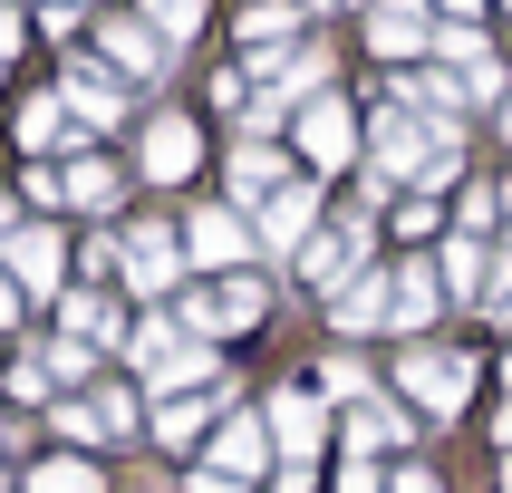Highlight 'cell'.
<instances>
[{"label":"cell","instance_id":"19","mask_svg":"<svg viewBox=\"0 0 512 493\" xmlns=\"http://www.w3.org/2000/svg\"><path fill=\"white\" fill-rule=\"evenodd\" d=\"M300 377H310V387H319L329 406H339V416H348V406H368V397H387V368H368V358H358L348 339H329V348H319V358H310Z\"/></svg>","mask_w":512,"mask_h":493},{"label":"cell","instance_id":"3","mask_svg":"<svg viewBox=\"0 0 512 493\" xmlns=\"http://www.w3.org/2000/svg\"><path fill=\"white\" fill-rule=\"evenodd\" d=\"M165 310L184 319L203 348L252 339V329H271V319H281V271H271V261H252V271H223V281H184Z\"/></svg>","mask_w":512,"mask_h":493},{"label":"cell","instance_id":"34","mask_svg":"<svg viewBox=\"0 0 512 493\" xmlns=\"http://www.w3.org/2000/svg\"><path fill=\"white\" fill-rule=\"evenodd\" d=\"M493 387H503V406H512V339H503V358H493Z\"/></svg>","mask_w":512,"mask_h":493},{"label":"cell","instance_id":"21","mask_svg":"<svg viewBox=\"0 0 512 493\" xmlns=\"http://www.w3.org/2000/svg\"><path fill=\"white\" fill-rule=\"evenodd\" d=\"M455 232V203L445 194H397L387 203V252H435Z\"/></svg>","mask_w":512,"mask_h":493},{"label":"cell","instance_id":"27","mask_svg":"<svg viewBox=\"0 0 512 493\" xmlns=\"http://www.w3.org/2000/svg\"><path fill=\"white\" fill-rule=\"evenodd\" d=\"M329 493H387V455H329Z\"/></svg>","mask_w":512,"mask_h":493},{"label":"cell","instance_id":"38","mask_svg":"<svg viewBox=\"0 0 512 493\" xmlns=\"http://www.w3.org/2000/svg\"><path fill=\"white\" fill-rule=\"evenodd\" d=\"M68 10H107V0H68Z\"/></svg>","mask_w":512,"mask_h":493},{"label":"cell","instance_id":"17","mask_svg":"<svg viewBox=\"0 0 512 493\" xmlns=\"http://www.w3.org/2000/svg\"><path fill=\"white\" fill-rule=\"evenodd\" d=\"M0 261H10V281H20L29 300H58V290H68V232L58 223H20L0 242Z\"/></svg>","mask_w":512,"mask_h":493},{"label":"cell","instance_id":"13","mask_svg":"<svg viewBox=\"0 0 512 493\" xmlns=\"http://www.w3.org/2000/svg\"><path fill=\"white\" fill-rule=\"evenodd\" d=\"M97 58H107L126 87H155L174 68V39L145 20V10H107V20H97Z\"/></svg>","mask_w":512,"mask_h":493},{"label":"cell","instance_id":"14","mask_svg":"<svg viewBox=\"0 0 512 493\" xmlns=\"http://www.w3.org/2000/svg\"><path fill=\"white\" fill-rule=\"evenodd\" d=\"M416 445H426V416H416L397 387L339 416V455H416Z\"/></svg>","mask_w":512,"mask_h":493},{"label":"cell","instance_id":"33","mask_svg":"<svg viewBox=\"0 0 512 493\" xmlns=\"http://www.w3.org/2000/svg\"><path fill=\"white\" fill-rule=\"evenodd\" d=\"M435 20H493V0H435Z\"/></svg>","mask_w":512,"mask_h":493},{"label":"cell","instance_id":"25","mask_svg":"<svg viewBox=\"0 0 512 493\" xmlns=\"http://www.w3.org/2000/svg\"><path fill=\"white\" fill-rule=\"evenodd\" d=\"M20 493H107V464H97V455H78V445H68V455L29 464V474H20Z\"/></svg>","mask_w":512,"mask_h":493},{"label":"cell","instance_id":"9","mask_svg":"<svg viewBox=\"0 0 512 493\" xmlns=\"http://www.w3.org/2000/svg\"><path fill=\"white\" fill-rule=\"evenodd\" d=\"M203 474H223V484L232 493H271V464H281V455H271V426H261V406H232V416H223V426H213V435H203Z\"/></svg>","mask_w":512,"mask_h":493},{"label":"cell","instance_id":"6","mask_svg":"<svg viewBox=\"0 0 512 493\" xmlns=\"http://www.w3.org/2000/svg\"><path fill=\"white\" fill-rule=\"evenodd\" d=\"M116 281L136 290L145 310H165L174 290L194 281V261H184V223H155V213H145V223H116Z\"/></svg>","mask_w":512,"mask_h":493},{"label":"cell","instance_id":"29","mask_svg":"<svg viewBox=\"0 0 512 493\" xmlns=\"http://www.w3.org/2000/svg\"><path fill=\"white\" fill-rule=\"evenodd\" d=\"M387 493H445V474L416 464V455H387Z\"/></svg>","mask_w":512,"mask_h":493},{"label":"cell","instance_id":"40","mask_svg":"<svg viewBox=\"0 0 512 493\" xmlns=\"http://www.w3.org/2000/svg\"><path fill=\"white\" fill-rule=\"evenodd\" d=\"M493 10H503V20H512V0H493Z\"/></svg>","mask_w":512,"mask_h":493},{"label":"cell","instance_id":"24","mask_svg":"<svg viewBox=\"0 0 512 493\" xmlns=\"http://www.w3.org/2000/svg\"><path fill=\"white\" fill-rule=\"evenodd\" d=\"M68 126H78V116H68V97H58V87H39V97H20V107H10V136H20V155H49V145H68Z\"/></svg>","mask_w":512,"mask_h":493},{"label":"cell","instance_id":"8","mask_svg":"<svg viewBox=\"0 0 512 493\" xmlns=\"http://www.w3.org/2000/svg\"><path fill=\"white\" fill-rule=\"evenodd\" d=\"M329 223V184H319V174H290L281 194L261 203L252 213V232H261V261H271V271H290V261L310 252V232Z\"/></svg>","mask_w":512,"mask_h":493},{"label":"cell","instance_id":"32","mask_svg":"<svg viewBox=\"0 0 512 493\" xmlns=\"http://www.w3.org/2000/svg\"><path fill=\"white\" fill-rule=\"evenodd\" d=\"M20 39H29V20H20V10H10V0H0V68L20 58Z\"/></svg>","mask_w":512,"mask_h":493},{"label":"cell","instance_id":"7","mask_svg":"<svg viewBox=\"0 0 512 493\" xmlns=\"http://www.w3.org/2000/svg\"><path fill=\"white\" fill-rule=\"evenodd\" d=\"M184 261H194V281L252 271V261H261V232H252V213H242V203H223V194H203L194 213H184Z\"/></svg>","mask_w":512,"mask_h":493},{"label":"cell","instance_id":"15","mask_svg":"<svg viewBox=\"0 0 512 493\" xmlns=\"http://www.w3.org/2000/svg\"><path fill=\"white\" fill-rule=\"evenodd\" d=\"M319 310H329V339H348V348H358V339H387V319H397V261L358 271V281L329 290Z\"/></svg>","mask_w":512,"mask_h":493},{"label":"cell","instance_id":"1","mask_svg":"<svg viewBox=\"0 0 512 493\" xmlns=\"http://www.w3.org/2000/svg\"><path fill=\"white\" fill-rule=\"evenodd\" d=\"M474 126H455V116H416L397 107L387 87H368V174L377 184H397V194H445V184H464V155H474Z\"/></svg>","mask_w":512,"mask_h":493},{"label":"cell","instance_id":"18","mask_svg":"<svg viewBox=\"0 0 512 493\" xmlns=\"http://www.w3.org/2000/svg\"><path fill=\"white\" fill-rule=\"evenodd\" d=\"M310 39V10L300 0H242L232 10V58H281Z\"/></svg>","mask_w":512,"mask_h":493},{"label":"cell","instance_id":"22","mask_svg":"<svg viewBox=\"0 0 512 493\" xmlns=\"http://www.w3.org/2000/svg\"><path fill=\"white\" fill-rule=\"evenodd\" d=\"M58 329L87 348H126V310H116L107 290H58Z\"/></svg>","mask_w":512,"mask_h":493},{"label":"cell","instance_id":"16","mask_svg":"<svg viewBox=\"0 0 512 493\" xmlns=\"http://www.w3.org/2000/svg\"><path fill=\"white\" fill-rule=\"evenodd\" d=\"M387 261H397V319H387V339H435V319L455 310L435 252H387Z\"/></svg>","mask_w":512,"mask_h":493},{"label":"cell","instance_id":"10","mask_svg":"<svg viewBox=\"0 0 512 493\" xmlns=\"http://www.w3.org/2000/svg\"><path fill=\"white\" fill-rule=\"evenodd\" d=\"M58 97H68V116H78V136H116V126L136 116V87L116 78L97 49H68V68H58Z\"/></svg>","mask_w":512,"mask_h":493},{"label":"cell","instance_id":"2","mask_svg":"<svg viewBox=\"0 0 512 493\" xmlns=\"http://www.w3.org/2000/svg\"><path fill=\"white\" fill-rule=\"evenodd\" d=\"M387 387L426 416V435H445V426H464V416H474V397H484V358H474V348H455V339H397Z\"/></svg>","mask_w":512,"mask_h":493},{"label":"cell","instance_id":"36","mask_svg":"<svg viewBox=\"0 0 512 493\" xmlns=\"http://www.w3.org/2000/svg\"><path fill=\"white\" fill-rule=\"evenodd\" d=\"M10 232H20V203H10V194H0V242H10Z\"/></svg>","mask_w":512,"mask_h":493},{"label":"cell","instance_id":"26","mask_svg":"<svg viewBox=\"0 0 512 493\" xmlns=\"http://www.w3.org/2000/svg\"><path fill=\"white\" fill-rule=\"evenodd\" d=\"M136 10H145V20H155V29H165L174 49H184V39H203V29H213V0H136Z\"/></svg>","mask_w":512,"mask_h":493},{"label":"cell","instance_id":"11","mask_svg":"<svg viewBox=\"0 0 512 493\" xmlns=\"http://www.w3.org/2000/svg\"><path fill=\"white\" fill-rule=\"evenodd\" d=\"M358 49H368L377 68L435 58V0H368V10H358Z\"/></svg>","mask_w":512,"mask_h":493},{"label":"cell","instance_id":"5","mask_svg":"<svg viewBox=\"0 0 512 493\" xmlns=\"http://www.w3.org/2000/svg\"><path fill=\"white\" fill-rule=\"evenodd\" d=\"M203 165H213V126H203L194 107H155V116H136V184L174 194V184H194Z\"/></svg>","mask_w":512,"mask_h":493},{"label":"cell","instance_id":"23","mask_svg":"<svg viewBox=\"0 0 512 493\" xmlns=\"http://www.w3.org/2000/svg\"><path fill=\"white\" fill-rule=\"evenodd\" d=\"M68 203H78V213H116V203H126V174H116L87 136L68 145Z\"/></svg>","mask_w":512,"mask_h":493},{"label":"cell","instance_id":"39","mask_svg":"<svg viewBox=\"0 0 512 493\" xmlns=\"http://www.w3.org/2000/svg\"><path fill=\"white\" fill-rule=\"evenodd\" d=\"M358 10H368V0H348V20H358Z\"/></svg>","mask_w":512,"mask_h":493},{"label":"cell","instance_id":"30","mask_svg":"<svg viewBox=\"0 0 512 493\" xmlns=\"http://www.w3.org/2000/svg\"><path fill=\"white\" fill-rule=\"evenodd\" d=\"M78 271H87V281H116V223H107V232H87V252H78Z\"/></svg>","mask_w":512,"mask_h":493},{"label":"cell","instance_id":"4","mask_svg":"<svg viewBox=\"0 0 512 493\" xmlns=\"http://www.w3.org/2000/svg\"><path fill=\"white\" fill-rule=\"evenodd\" d=\"M290 155H300V174H319V184H348V174L368 165V107H358L348 87L310 97V107L290 116Z\"/></svg>","mask_w":512,"mask_h":493},{"label":"cell","instance_id":"37","mask_svg":"<svg viewBox=\"0 0 512 493\" xmlns=\"http://www.w3.org/2000/svg\"><path fill=\"white\" fill-rule=\"evenodd\" d=\"M493 126H503V155H512V97H503V107H493Z\"/></svg>","mask_w":512,"mask_h":493},{"label":"cell","instance_id":"31","mask_svg":"<svg viewBox=\"0 0 512 493\" xmlns=\"http://www.w3.org/2000/svg\"><path fill=\"white\" fill-rule=\"evenodd\" d=\"M20 310H29V290L10 281V261H0V329H20Z\"/></svg>","mask_w":512,"mask_h":493},{"label":"cell","instance_id":"28","mask_svg":"<svg viewBox=\"0 0 512 493\" xmlns=\"http://www.w3.org/2000/svg\"><path fill=\"white\" fill-rule=\"evenodd\" d=\"M10 397H20V406H58V377H49V358H20V368H10Z\"/></svg>","mask_w":512,"mask_h":493},{"label":"cell","instance_id":"35","mask_svg":"<svg viewBox=\"0 0 512 493\" xmlns=\"http://www.w3.org/2000/svg\"><path fill=\"white\" fill-rule=\"evenodd\" d=\"M300 10H310V29H319V20H339V10H348V0H300Z\"/></svg>","mask_w":512,"mask_h":493},{"label":"cell","instance_id":"20","mask_svg":"<svg viewBox=\"0 0 512 493\" xmlns=\"http://www.w3.org/2000/svg\"><path fill=\"white\" fill-rule=\"evenodd\" d=\"M435 271H445V300L484 310V281H493V242H484V232H445V242H435Z\"/></svg>","mask_w":512,"mask_h":493},{"label":"cell","instance_id":"12","mask_svg":"<svg viewBox=\"0 0 512 493\" xmlns=\"http://www.w3.org/2000/svg\"><path fill=\"white\" fill-rule=\"evenodd\" d=\"M290 174H300L290 136H232V145H223V184H213V194H223V203H242V213H261V203L281 194Z\"/></svg>","mask_w":512,"mask_h":493}]
</instances>
